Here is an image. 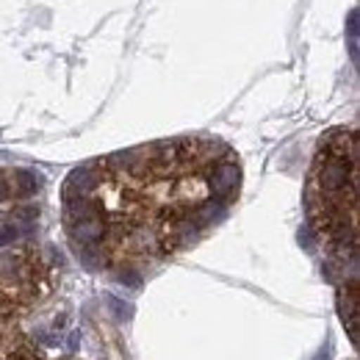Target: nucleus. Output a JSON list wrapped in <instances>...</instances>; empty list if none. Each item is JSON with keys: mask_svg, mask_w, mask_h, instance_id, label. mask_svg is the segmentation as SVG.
Returning a JSON list of instances; mask_svg holds the SVG:
<instances>
[{"mask_svg": "<svg viewBox=\"0 0 360 360\" xmlns=\"http://www.w3.org/2000/svg\"><path fill=\"white\" fill-rule=\"evenodd\" d=\"M238 155L211 136H175L78 167L61 222L78 258L105 274H144L194 247L230 214Z\"/></svg>", "mask_w": 360, "mask_h": 360, "instance_id": "obj_1", "label": "nucleus"}, {"mask_svg": "<svg viewBox=\"0 0 360 360\" xmlns=\"http://www.w3.org/2000/svg\"><path fill=\"white\" fill-rule=\"evenodd\" d=\"M308 217L335 280L344 321L358 327V131L335 128L319 141L308 178Z\"/></svg>", "mask_w": 360, "mask_h": 360, "instance_id": "obj_2", "label": "nucleus"}]
</instances>
